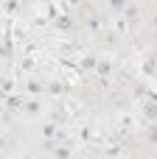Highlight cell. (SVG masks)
Wrapping results in <instances>:
<instances>
[{"label":"cell","mask_w":157,"mask_h":159,"mask_svg":"<svg viewBox=\"0 0 157 159\" xmlns=\"http://www.w3.org/2000/svg\"><path fill=\"white\" fill-rule=\"evenodd\" d=\"M110 6H112L115 11H124V8H126V0H110Z\"/></svg>","instance_id":"obj_1"},{"label":"cell","mask_w":157,"mask_h":159,"mask_svg":"<svg viewBox=\"0 0 157 159\" xmlns=\"http://www.w3.org/2000/svg\"><path fill=\"white\" fill-rule=\"evenodd\" d=\"M81 64H84V67H87V70H93V67H98V61H96V59H93V56H87V59H84V61H81Z\"/></svg>","instance_id":"obj_2"},{"label":"cell","mask_w":157,"mask_h":159,"mask_svg":"<svg viewBox=\"0 0 157 159\" xmlns=\"http://www.w3.org/2000/svg\"><path fill=\"white\" fill-rule=\"evenodd\" d=\"M67 157H70L67 148H56V159H67Z\"/></svg>","instance_id":"obj_3"},{"label":"cell","mask_w":157,"mask_h":159,"mask_svg":"<svg viewBox=\"0 0 157 159\" xmlns=\"http://www.w3.org/2000/svg\"><path fill=\"white\" fill-rule=\"evenodd\" d=\"M98 73L107 75V73H110V64H107V61H98Z\"/></svg>","instance_id":"obj_4"},{"label":"cell","mask_w":157,"mask_h":159,"mask_svg":"<svg viewBox=\"0 0 157 159\" xmlns=\"http://www.w3.org/2000/svg\"><path fill=\"white\" fill-rule=\"evenodd\" d=\"M22 103H20V98H8V109H20Z\"/></svg>","instance_id":"obj_5"},{"label":"cell","mask_w":157,"mask_h":159,"mask_svg":"<svg viewBox=\"0 0 157 159\" xmlns=\"http://www.w3.org/2000/svg\"><path fill=\"white\" fill-rule=\"evenodd\" d=\"M37 112H39V103L31 101V103H28V115H37Z\"/></svg>","instance_id":"obj_6"},{"label":"cell","mask_w":157,"mask_h":159,"mask_svg":"<svg viewBox=\"0 0 157 159\" xmlns=\"http://www.w3.org/2000/svg\"><path fill=\"white\" fill-rule=\"evenodd\" d=\"M28 89H31V92H39V89H42V84H39V81H31V84H28Z\"/></svg>","instance_id":"obj_7"},{"label":"cell","mask_w":157,"mask_h":159,"mask_svg":"<svg viewBox=\"0 0 157 159\" xmlns=\"http://www.w3.org/2000/svg\"><path fill=\"white\" fill-rule=\"evenodd\" d=\"M56 25H59V28H70V20H67V17H62V20L56 22Z\"/></svg>","instance_id":"obj_8"},{"label":"cell","mask_w":157,"mask_h":159,"mask_svg":"<svg viewBox=\"0 0 157 159\" xmlns=\"http://www.w3.org/2000/svg\"><path fill=\"white\" fill-rule=\"evenodd\" d=\"M155 59H157V50H155Z\"/></svg>","instance_id":"obj_9"}]
</instances>
